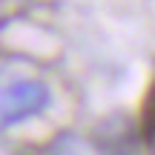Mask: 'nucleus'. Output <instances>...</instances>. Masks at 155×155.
<instances>
[{
  "label": "nucleus",
  "mask_w": 155,
  "mask_h": 155,
  "mask_svg": "<svg viewBox=\"0 0 155 155\" xmlns=\"http://www.w3.org/2000/svg\"><path fill=\"white\" fill-rule=\"evenodd\" d=\"M141 135H144L147 147L155 150V81L144 95V106H141Z\"/></svg>",
  "instance_id": "obj_2"
},
{
  "label": "nucleus",
  "mask_w": 155,
  "mask_h": 155,
  "mask_svg": "<svg viewBox=\"0 0 155 155\" xmlns=\"http://www.w3.org/2000/svg\"><path fill=\"white\" fill-rule=\"evenodd\" d=\"M49 104V86L40 81H20L0 92V124L12 127L17 121L38 115Z\"/></svg>",
  "instance_id": "obj_1"
}]
</instances>
